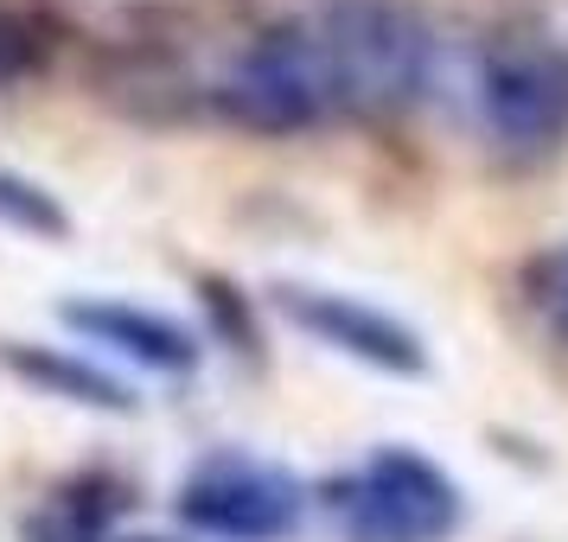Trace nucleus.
Wrapping results in <instances>:
<instances>
[{
	"mask_svg": "<svg viewBox=\"0 0 568 542\" xmlns=\"http://www.w3.org/2000/svg\"><path fill=\"white\" fill-rule=\"evenodd\" d=\"M134 542H160V536H134Z\"/></svg>",
	"mask_w": 568,
	"mask_h": 542,
	"instance_id": "ddd939ff",
	"label": "nucleus"
},
{
	"mask_svg": "<svg viewBox=\"0 0 568 542\" xmlns=\"http://www.w3.org/2000/svg\"><path fill=\"white\" fill-rule=\"evenodd\" d=\"M517 287H524V307L537 313V326L568 351V243L562 249H542V256L524 268Z\"/></svg>",
	"mask_w": 568,
	"mask_h": 542,
	"instance_id": "9b49d317",
	"label": "nucleus"
},
{
	"mask_svg": "<svg viewBox=\"0 0 568 542\" xmlns=\"http://www.w3.org/2000/svg\"><path fill=\"white\" fill-rule=\"evenodd\" d=\"M58 319H64L71 333L97 338L109 351H122V358L148 364V370H192V364H199V338L185 333L180 319L129 307V300H64Z\"/></svg>",
	"mask_w": 568,
	"mask_h": 542,
	"instance_id": "0eeeda50",
	"label": "nucleus"
},
{
	"mask_svg": "<svg viewBox=\"0 0 568 542\" xmlns=\"http://www.w3.org/2000/svg\"><path fill=\"white\" fill-rule=\"evenodd\" d=\"M217 103H224V115L236 129H250V134H301V129H320V122L345 115L313 20H282V27L256 32L243 45V58L231 64Z\"/></svg>",
	"mask_w": 568,
	"mask_h": 542,
	"instance_id": "f03ea898",
	"label": "nucleus"
},
{
	"mask_svg": "<svg viewBox=\"0 0 568 542\" xmlns=\"http://www.w3.org/2000/svg\"><path fill=\"white\" fill-rule=\"evenodd\" d=\"M268 300H275V313H282L294 333L320 338V345H333V351L371 364V370H389V377H422V370H428L422 338H415L403 319H389L384 307H364V300H352V294H333V287H294V282H282Z\"/></svg>",
	"mask_w": 568,
	"mask_h": 542,
	"instance_id": "423d86ee",
	"label": "nucleus"
},
{
	"mask_svg": "<svg viewBox=\"0 0 568 542\" xmlns=\"http://www.w3.org/2000/svg\"><path fill=\"white\" fill-rule=\"evenodd\" d=\"M115 511H122V498L109 479H78V485L52 491V504L27 523V542H103Z\"/></svg>",
	"mask_w": 568,
	"mask_h": 542,
	"instance_id": "1a4fd4ad",
	"label": "nucleus"
},
{
	"mask_svg": "<svg viewBox=\"0 0 568 542\" xmlns=\"http://www.w3.org/2000/svg\"><path fill=\"white\" fill-rule=\"evenodd\" d=\"M0 364L13 370V377H27L32 389H45V396H64V402H83V409H115V415H129L134 409V396L115 377H103L97 364H83L71 358V351H58V345H7L0 351Z\"/></svg>",
	"mask_w": 568,
	"mask_h": 542,
	"instance_id": "6e6552de",
	"label": "nucleus"
},
{
	"mask_svg": "<svg viewBox=\"0 0 568 542\" xmlns=\"http://www.w3.org/2000/svg\"><path fill=\"white\" fill-rule=\"evenodd\" d=\"M307 491L282 466L262 460H211L180 485V517L217 542H282L301 523Z\"/></svg>",
	"mask_w": 568,
	"mask_h": 542,
	"instance_id": "39448f33",
	"label": "nucleus"
},
{
	"mask_svg": "<svg viewBox=\"0 0 568 542\" xmlns=\"http://www.w3.org/2000/svg\"><path fill=\"white\" fill-rule=\"evenodd\" d=\"M479 122L511 160H549L568 141V52L542 32H498L479 52Z\"/></svg>",
	"mask_w": 568,
	"mask_h": 542,
	"instance_id": "20e7f679",
	"label": "nucleus"
},
{
	"mask_svg": "<svg viewBox=\"0 0 568 542\" xmlns=\"http://www.w3.org/2000/svg\"><path fill=\"white\" fill-rule=\"evenodd\" d=\"M0 224L20 231V236H45V243H58V236H71V211L58 205V192H45L39 180L0 166Z\"/></svg>",
	"mask_w": 568,
	"mask_h": 542,
	"instance_id": "9d476101",
	"label": "nucleus"
},
{
	"mask_svg": "<svg viewBox=\"0 0 568 542\" xmlns=\"http://www.w3.org/2000/svg\"><path fill=\"white\" fill-rule=\"evenodd\" d=\"M460 511V485L415 447H384L326 485V517L345 542H447Z\"/></svg>",
	"mask_w": 568,
	"mask_h": 542,
	"instance_id": "7ed1b4c3",
	"label": "nucleus"
},
{
	"mask_svg": "<svg viewBox=\"0 0 568 542\" xmlns=\"http://www.w3.org/2000/svg\"><path fill=\"white\" fill-rule=\"evenodd\" d=\"M20 71H27V45H20V32H13L7 20H0V83H7V78H20Z\"/></svg>",
	"mask_w": 568,
	"mask_h": 542,
	"instance_id": "f8f14e48",
	"label": "nucleus"
},
{
	"mask_svg": "<svg viewBox=\"0 0 568 542\" xmlns=\"http://www.w3.org/2000/svg\"><path fill=\"white\" fill-rule=\"evenodd\" d=\"M307 20L326 45V64H333L338 109L389 115V109H409L428 90L435 39H428V20L409 0H326Z\"/></svg>",
	"mask_w": 568,
	"mask_h": 542,
	"instance_id": "f257e3e1",
	"label": "nucleus"
}]
</instances>
